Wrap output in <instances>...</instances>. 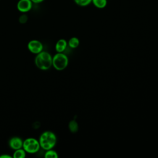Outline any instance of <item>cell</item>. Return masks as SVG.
Returning a JSON list of instances; mask_svg holds the SVG:
<instances>
[{
  "label": "cell",
  "instance_id": "1",
  "mask_svg": "<svg viewBox=\"0 0 158 158\" xmlns=\"http://www.w3.org/2000/svg\"><path fill=\"white\" fill-rule=\"evenodd\" d=\"M57 138L56 135L51 131H46L42 133L39 138L40 148L44 150H49L56 145Z\"/></svg>",
  "mask_w": 158,
  "mask_h": 158
},
{
  "label": "cell",
  "instance_id": "2",
  "mask_svg": "<svg viewBox=\"0 0 158 158\" xmlns=\"http://www.w3.org/2000/svg\"><path fill=\"white\" fill-rule=\"evenodd\" d=\"M35 63L38 69L46 70L52 65V57L49 52L42 51L37 54L35 59Z\"/></svg>",
  "mask_w": 158,
  "mask_h": 158
},
{
  "label": "cell",
  "instance_id": "3",
  "mask_svg": "<svg viewBox=\"0 0 158 158\" xmlns=\"http://www.w3.org/2000/svg\"><path fill=\"white\" fill-rule=\"evenodd\" d=\"M67 56L62 52H57L52 57V65L57 70H63L68 65Z\"/></svg>",
  "mask_w": 158,
  "mask_h": 158
},
{
  "label": "cell",
  "instance_id": "4",
  "mask_svg": "<svg viewBox=\"0 0 158 158\" xmlns=\"http://www.w3.org/2000/svg\"><path fill=\"white\" fill-rule=\"evenodd\" d=\"M22 148L26 152L34 154L39 151L40 145L39 141L36 139L34 138H28L23 141Z\"/></svg>",
  "mask_w": 158,
  "mask_h": 158
},
{
  "label": "cell",
  "instance_id": "5",
  "mask_svg": "<svg viewBox=\"0 0 158 158\" xmlns=\"http://www.w3.org/2000/svg\"><path fill=\"white\" fill-rule=\"evenodd\" d=\"M28 50L33 54H38L43 51V44L38 40H33L28 42L27 44Z\"/></svg>",
  "mask_w": 158,
  "mask_h": 158
},
{
  "label": "cell",
  "instance_id": "6",
  "mask_svg": "<svg viewBox=\"0 0 158 158\" xmlns=\"http://www.w3.org/2000/svg\"><path fill=\"white\" fill-rule=\"evenodd\" d=\"M32 4L31 0H19L17 4V8L19 11L22 13L27 12L31 10Z\"/></svg>",
  "mask_w": 158,
  "mask_h": 158
},
{
  "label": "cell",
  "instance_id": "7",
  "mask_svg": "<svg viewBox=\"0 0 158 158\" xmlns=\"http://www.w3.org/2000/svg\"><path fill=\"white\" fill-rule=\"evenodd\" d=\"M9 145L12 149L16 150L22 148L23 141L20 138L14 136L9 139Z\"/></svg>",
  "mask_w": 158,
  "mask_h": 158
},
{
  "label": "cell",
  "instance_id": "8",
  "mask_svg": "<svg viewBox=\"0 0 158 158\" xmlns=\"http://www.w3.org/2000/svg\"><path fill=\"white\" fill-rule=\"evenodd\" d=\"M67 43L64 39L59 40L55 46V49L57 52H63L67 48Z\"/></svg>",
  "mask_w": 158,
  "mask_h": 158
},
{
  "label": "cell",
  "instance_id": "9",
  "mask_svg": "<svg viewBox=\"0 0 158 158\" xmlns=\"http://www.w3.org/2000/svg\"><path fill=\"white\" fill-rule=\"evenodd\" d=\"M26 156V151L22 148L15 150L13 154L14 158H24Z\"/></svg>",
  "mask_w": 158,
  "mask_h": 158
},
{
  "label": "cell",
  "instance_id": "10",
  "mask_svg": "<svg viewBox=\"0 0 158 158\" xmlns=\"http://www.w3.org/2000/svg\"><path fill=\"white\" fill-rule=\"evenodd\" d=\"M95 7L99 9H103L107 5V0H92Z\"/></svg>",
  "mask_w": 158,
  "mask_h": 158
},
{
  "label": "cell",
  "instance_id": "11",
  "mask_svg": "<svg viewBox=\"0 0 158 158\" xmlns=\"http://www.w3.org/2000/svg\"><path fill=\"white\" fill-rule=\"evenodd\" d=\"M80 44V41L77 38V37H72L71 38L69 42H68V45L71 48H76Z\"/></svg>",
  "mask_w": 158,
  "mask_h": 158
},
{
  "label": "cell",
  "instance_id": "12",
  "mask_svg": "<svg viewBox=\"0 0 158 158\" xmlns=\"http://www.w3.org/2000/svg\"><path fill=\"white\" fill-rule=\"evenodd\" d=\"M69 128L71 132L76 133L78 130V123L75 120H71L69 124Z\"/></svg>",
  "mask_w": 158,
  "mask_h": 158
},
{
  "label": "cell",
  "instance_id": "13",
  "mask_svg": "<svg viewBox=\"0 0 158 158\" xmlns=\"http://www.w3.org/2000/svg\"><path fill=\"white\" fill-rule=\"evenodd\" d=\"M45 158H57L58 154L57 152L52 150V149L47 150L44 154Z\"/></svg>",
  "mask_w": 158,
  "mask_h": 158
},
{
  "label": "cell",
  "instance_id": "14",
  "mask_svg": "<svg viewBox=\"0 0 158 158\" xmlns=\"http://www.w3.org/2000/svg\"><path fill=\"white\" fill-rule=\"evenodd\" d=\"M74 2L80 6H86L92 2V0H73Z\"/></svg>",
  "mask_w": 158,
  "mask_h": 158
},
{
  "label": "cell",
  "instance_id": "15",
  "mask_svg": "<svg viewBox=\"0 0 158 158\" xmlns=\"http://www.w3.org/2000/svg\"><path fill=\"white\" fill-rule=\"evenodd\" d=\"M28 20V16L23 14L22 15H21L19 18V21L20 23H25Z\"/></svg>",
  "mask_w": 158,
  "mask_h": 158
},
{
  "label": "cell",
  "instance_id": "16",
  "mask_svg": "<svg viewBox=\"0 0 158 158\" xmlns=\"http://www.w3.org/2000/svg\"><path fill=\"white\" fill-rule=\"evenodd\" d=\"M12 157L8 154H2L0 156V158H11Z\"/></svg>",
  "mask_w": 158,
  "mask_h": 158
},
{
  "label": "cell",
  "instance_id": "17",
  "mask_svg": "<svg viewBox=\"0 0 158 158\" xmlns=\"http://www.w3.org/2000/svg\"><path fill=\"white\" fill-rule=\"evenodd\" d=\"M31 2L33 3H35V4H38V3H40L41 2H43L44 0H31Z\"/></svg>",
  "mask_w": 158,
  "mask_h": 158
}]
</instances>
